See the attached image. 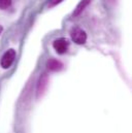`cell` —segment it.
Instances as JSON below:
<instances>
[{
	"label": "cell",
	"mask_w": 132,
	"mask_h": 133,
	"mask_svg": "<svg viewBox=\"0 0 132 133\" xmlns=\"http://www.w3.org/2000/svg\"><path fill=\"white\" fill-rule=\"evenodd\" d=\"M16 56H17V53H16V51H15L14 49L7 50V51L3 54L2 58H1V62H0L1 67L4 68V69L9 68V67L12 65V63L15 62Z\"/></svg>",
	"instance_id": "1"
},
{
	"label": "cell",
	"mask_w": 132,
	"mask_h": 133,
	"mask_svg": "<svg viewBox=\"0 0 132 133\" xmlns=\"http://www.w3.org/2000/svg\"><path fill=\"white\" fill-rule=\"evenodd\" d=\"M71 39L76 44H84L87 41V34L82 28L76 27L71 31Z\"/></svg>",
	"instance_id": "2"
},
{
	"label": "cell",
	"mask_w": 132,
	"mask_h": 133,
	"mask_svg": "<svg viewBox=\"0 0 132 133\" xmlns=\"http://www.w3.org/2000/svg\"><path fill=\"white\" fill-rule=\"evenodd\" d=\"M53 48L58 54L62 55L67 52L69 48V41L66 38H58L53 42Z\"/></svg>",
	"instance_id": "3"
},
{
	"label": "cell",
	"mask_w": 132,
	"mask_h": 133,
	"mask_svg": "<svg viewBox=\"0 0 132 133\" xmlns=\"http://www.w3.org/2000/svg\"><path fill=\"white\" fill-rule=\"evenodd\" d=\"M48 83H49V76L47 73H42L37 82V86H36V95L37 98H39L45 91L47 87H48Z\"/></svg>",
	"instance_id": "4"
},
{
	"label": "cell",
	"mask_w": 132,
	"mask_h": 133,
	"mask_svg": "<svg viewBox=\"0 0 132 133\" xmlns=\"http://www.w3.org/2000/svg\"><path fill=\"white\" fill-rule=\"evenodd\" d=\"M47 67H48V69L51 70V71H59V70L62 69L63 64H62L59 60L52 58V59H50V60L47 62Z\"/></svg>",
	"instance_id": "5"
},
{
	"label": "cell",
	"mask_w": 132,
	"mask_h": 133,
	"mask_svg": "<svg viewBox=\"0 0 132 133\" xmlns=\"http://www.w3.org/2000/svg\"><path fill=\"white\" fill-rule=\"evenodd\" d=\"M90 2H91V0H82V1L76 5V7H75V9H74V11H73V14H72V16H73V17L80 16V15L85 10V8L90 4Z\"/></svg>",
	"instance_id": "6"
},
{
	"label": "cell",
	"mask_w": 132,
	"mask_h": 133,
	"mask_svg": "<svg viewBox=\"0 0 132 133\" xmlns=\"http://www.w3.org/2000/svg\"><path fill=\"white\" fill-rule=\"evenodd\" d=\"M12 0H0V9H7L11 5Z\"/></svg>",
	"instance_id": "7"
},
{
	"label": "cell",
	"mask_w": 132,
	"mask_h": 133,
	"mask_svg": "<svg viewBox=\"0 0 132 133\" xmlns=\"http://www.w3.org/2000/svg\"><path fill=\"white\" fill-rule=\"evenodd\" d=\"M63 0H50V3H49V7H53L59 3H61Z\"/></svg>",
	"instance_id": "8"
},
{
	"label": "cell",
	"mask_w": 132,
	"mask_h": 133,
	"mask_svg": "<svg viewBox=\"0 0 132 133\" xmlns=\"http://www.w3.org/2000/svg\"><path fill=\"white\" fill-rule=\"evenodd\" d=\"M2 30H3V28H2V26H0V34L2 33Z\"/></svg>",
	"instance_id": "9"
}]
</instances>
